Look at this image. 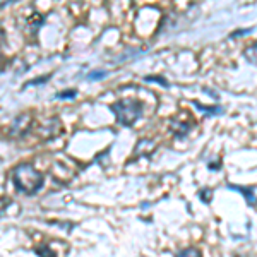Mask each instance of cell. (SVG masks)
I'll return each instance as SVG.
<instances>
[{
  "label": "cell",
  "mask_w": 257,
  "mask_h": 257,
  "mask_svg": "<svg viewBox=\"0 0 257 257\" xmlns=\"http://www.w3.org/2000/svg\"><path fill=\"white\" fill-rule=\"evenodd\" d=\"M11 180L16 190L26 194V196H35V194H38L45 185L43 173L38 172L35 167H31L30 163H23L12 168Z\"/></svg>",
  "instance_id": "6da1fadb"
},
{
  "label": "cell",
  "mask_w": 257,
  "mask_h": 257,
  "mask_svg": "<svg viewBox=\"0 0 257 257\" xmlns=\"http://www.w3.org/2000/svg\"><path fill=\"white\" fill-rule=\"evenodd\" d=\"M143 108H144L143 101L134 99V98L118 99V101H115L113 105L110 106V110L113 111L115 117H117V122L123 127L134 125L141 118V115H143Z\"/></svg>",
  "instance_id": "7a4b0ae2"
},
{
  "label": "cell",
  "mask_w": 257,
  "mask_h": 257,
  "mask_svg": "<svg viewBox=\"0 0 257 257\" xmlns=\"http://www.w3.org/2000/svg\"><path fill=\"white\" fill-rule=\"evenodd\" d=\"M189 131H190L189 122H178V120H173L172 122V132L175 138H178V139L185 138V136L189 134Z\"/></svg>",
  "instance_id": "3957f363"
},
{
  "label": "cell",
  "mask_w": 257,
  "mask_h": 257,
  "mask_svg": "<svg viewBox=\"0 0 257 257\" xmlns=\"http://www.w3.org/2000/svg\"><path fill=\"white\" fill-rule=\"evenodd\" d=\"M228 189L231 190H238L240 194H242L243 197H245L247 204L248 206H254L255 204V196H254V190L248 189V187H240V185H228Z\"/></svg>",
  "instance_id": "277c9868"
},
{
  "label": "cell",
  "mask_w": 257,
  "mask_h": 257,
  "mask_svg": "<svg viewBox=\"0 0 257 257\" xmlns=\"http://www.w3.org/2000/svg\"><path fill=\"white\" fill-rule=\"evenodd\" d=\"M243 57H245L250 64L257 65V41H255V43H252L250 47H247L245 50H243Z\"/></svg>",
  "instance_id": "5b68a950"
},
{
  "label": "cell",
  "mask_w": 257,
  "mask_h": 257,
  "mask_svg": "<svg viewBox=\"0 0 257 257\" xmlns=\"http://www.w3.org/2000/svg\"><path fill=\"white\" fill-rule=\"evenodd\" d=\"M194 105H196L201 111H204L206 115H221L223 113L221 106H204V105H201V103H197V101H194Z\"/></svg>",
  "instance_id": "8992f818"
},
{
  "label": "cell",
  "mask_w": 257,
  "mask_h": 257,
  "mask_svg": "<svg viewBox=\"0 0 257 257\" xmlns=\"http://www.w3.org/2000/svg\"><path fill=\"white\" fill-rule=\"evenodd\" d=\"M175 257H202V252L196 247H189V248H184V250L177 252Z\"/></svg>",
  "instance_id": "52a82bcc"
},
{
  "label": "cell",
  "mask_w": 257,
  "mask_h": 257,
  "mask_svg": "<svg viewBox=\"0 0 257 257\" xmlns=\"http://www.w3.org/2000/svg\"><path fill=\"white\" fill-rule=\"evenodd\" d=\"M43 21H45V18L41 14H33V18L31 19H28V23H30V28L33 31H36L38 28L43 24Z\"/></svg>",
  "instance_id": "ba28073f"
},
{
  "label": "cell",
  "mask_w": 257,
  "mask_h": 257,
  "mask_svg": "<svg viewBox=\"0 0 257 257\" xmlns=\"http://www.w3.org/2000/svg\"><path fill=\"white\" fill-rule=\"evenodd\" d=\"M77 96V91L76 89H67V91H60V93L55 94L57 99H74Z\"/></svg>",
  "instance_id": "9c48e42d"
},
{
  "label": "cell",
  "mask_w": 257,
  "mask_h": 257,
  "mask_svg": "<svg viewBox=\"0 0 257 257\" xmlns=\"http://www.w3.org/2000/svg\"><path fill=\"white\" fill-rule=\"evenodd\" d=\"M50 77H52V74H47V76H43V77H36V79H33V81H28L26 84H24V88L23 89H26V88H30V86H41L43 82H47Z\"/></svg>",
  "instance_id": "30bf717a"
},
{
  "label": "cell",
  "mask_w": 257,
  "mask_h": 257,
  "mask_svg": "<svg viewBox=\"0 0 257 257\" xmlns=\"http://www.w3.org/2000/svg\"><path fill=\"white\" fill-rule=\"evenodd\" d=\"M35 254L38 255V257H55V255H53V252H52V248H48V247H45V245L36 247L35 248Z\"/></svg>",
  "instance_id": "8fae6325"
},
{
  "label": "cell",
  "mask_w": 257,
  "mask_h": 257,
  "mask_svg": "<svg viewBox=\"0 0 257 257\" xmlns=\"http://www.w3.org/2000/svg\"><path fill=\"white\" fill-rule=\"evenodd\" d=\"M108 76V72L106 70H93V72L88 74V79L89 81H98V79H103V77Z\"/></svg>",
  "instance_id": "7c38bea8"
},
{
  "label": "cell",
  "mask_w": 257,
  "mask_h": 257,
  "mask_svg": "<svg viewBox=\"0 0 257 257\" xmlns=\"http://www.w3.org/2000/svg\"><path fill=\"white\" fill-rule=\"evenodd\" d=\"M211 192H213L211 189H202L201 192H199V197H201V201L206 202V204H209L211 199H213V194H211Z\"/></svg>",
  "instance_id": "4fadbf2b"
},
{
  "label": "cell",
  "mask_w": 257,
  "mask_h": 257,
  "mask_svg": "<svg viewBox=\"0 0 257 257\" xmlns=\"http://www.w3.org/2000/svg\"><path fill=\"white\" fill-rule=\"evenodd\" d=\"M144 81H146V82H153V81H156V82H160V84H163L165 88H168V86H170L168 82L165 81L163 77H160V76H149V77L146 76V77H144Z\"/></svg>",
  "instance_id": "5bb4252c"
},
{
  "label": "cell",
  "mask_w": 257,
  "mask_h": 257,
  "mask_svg": "<svg viewBox=\"0 0 257 257\" xmlns=\"http://www.w3.org/2000/svg\"><path fill=\"white\" fill-rule=\"evenodd\" d=\"M247 33H250V30H243V31H237L231 35V38H235V36H242V35H247Z\"/></svg>",
  "instance_id": "9a60e30c"
},
{
  "label": "cell",
  "mask_w": 257,
  "mask_h": 257,
  "mask_svg": "<svg viewBox=\"0 0 257 257\" xmlns=\"http://www.w3.org/2000/svg\"><path fill=\"white\" fill-rule=\"evenodd\" d=\"M219 168H221L219 167V163H209V170H213V172L214 170H219Z\"/></svg>",
  "instance_id": "2e32d148"
},
{
  "label": "cell",
  "mask_w": 257,
  "mask_h": 257,
  "mask_svg": "<svg viewBox=\"0 0 257 257\" xmlns=\"http://www.w3.org/2000/svg\"><path fill=\"white\" fill-rule=\"evenodd\" d=\"M11 4H14V0H6V2H0V9H2V7H7V6H11Z\"/></svg>",
  "instance_id": "e0dca14e"
}]
</instances>
